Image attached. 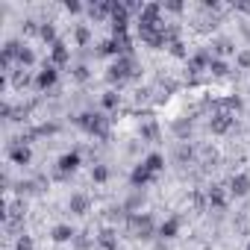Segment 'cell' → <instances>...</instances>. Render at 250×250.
<instances>
[{
  "label": "cell",
  "instance_id": "obj_1",
  "mask_svg": "<svg viewBox=\"0 0 250 250\" xmlns=\"http://www.w3.org/2000/svg\"><path fill=\"white\" fill-rule=\"evenodd\" d=\"M80 127L85 130V133H91V136H106V118L103 115H91V112H85V115H80Z\"/></svg>",
  "mask_w": 250,
  "mask_h": 250
},
{
  "label": "cell",
  "instance_id": "obj_12",
  "mask_svg": "<svg viewBox=\"0 0 250 250\" xmlns=\"http://www.w3.org/2000/svg\"><path fill=\"white\" fill-rule=\"evenodd\" d=\"M145 165H147V168H150L153 174H159V171L165 168V159H162V153H150V156L145 159Z\"/></svg>",
  "mask_w": 250,
  "mask_h": 250
},
{
  "label": "cell",
  "instance_id": "obj_7",
  "mask_svg": "<svg viewBox=\"0 0 250 250\" xmlns=\"http://www.w3.org/2000/svg\"><path fill=\"white\" fill-rule=\"evenodd\" d=\"M9 159H12L15 165H27V162L33 159V153H30L27 145H15V147H9Z\"/></svg>",
  "mask_w": 250,
  "mask_h": 250
},
{
  "label": "cell",
  "instance_id": "obj_14",
  "mask_svg": "<svg viewBox=\"0 0 250 250\" xmlns=\"http://www.w3.org/2000/svg\"><path fill=\"white\" fill-rule=\"evenodd\" d=\"M209 203H212V206H224V203H227V200H224V191H221V186L209 188Z\"/></svg>",
  "mask_w": 250,
  "mask_h": 250
},
{
  "label": "cell",
  "instance_id": "obj_18",
  "mask_svg": "<svg viewBox=\"0 0 250 250\" xmlns=\"http://www.w3.org/2000/svg\"><path fill=\"white\" fill-rule=\"evenodd\" d=\"M209 71H212V74H227V62L212 59V62H209Z\"/></svg>",
  "mask_w": 250,
  "mask_h": 250
},
{
  "label": "cell",
  "instance_id": "obj_23",
  "mask_svg": "<svg viewBox=\"0 0 250 250\" xmlns=\"http://www.w3.org/2000/svg\"><path fill=\"white\" fill-rule=\"evenodd\" d=\"M77 42H80V44H85V42H88V30H85V27H80V30H77Z\"/></svg>",
  "mask_w": 250,
  "mask_h": 250
},
{
  "label": "cell",
  "instance_id": "obj_17",
  "mask_svg": "<svg viewBox=\"0 0 250 250\" xmlns=\"http://www.w3.org/2000/svg\"><path fill=\"white\" fill-rule=\"evenodd\" d=\"M18 62H21V65H33V62H36V56H33V50H27V47H21V50H18Z\"/></svg>",
  "mask_w": 250,
  "mask_h": 250
},
{
  "label": "cell",
  "instance_id": "obj_3",
  "mask_svg": "<svg viewBox=\"0 0 250 250\" xmlns=\"http://www.w3.org/2000/svg\"><path fill=\"white\" fill-rule=\"evenodd\" d=\"M150 180H156V174H153L145 162H142V165H136V168H133V174H130V183H133L136 188H145Z\"/></svg>",
  "mask_w": 250,
  "mask_h": 250
},
{
  "label": "cell",
  "instance_id": "obj_2",
  "mask_svg": "<svg viewBox=\"0 0 250 250\" xmlns=\"http://www.w3.org/2000/svg\"><path fill=\"white\" fill-rule=\"evenodd\" d=\"M133 68H136L133 56H118L109 68V80H127V77H133Z\"/></svg>",
  "mask_w": 250,
  "mask_h": 250
},
{
  "label": "cell",
  "instance_id": "obj_13",
  "mask_svg": "<svg viewBox=\"0 0 250 250\" xmlns=\"http://www.w3.org/2000/svg\"><path fill=\"white\" fill-rule=\"evenodd\" d=\"M85 209H88V197H85V194H74V197H71V212L83 215Z\"/></svg>",
  "mask_w": 250,
  "mask_h": 250
},
{
  "label": "cell",
  "instance_id": "obj_19",
  "mask_svg": "<svg viewBox=\"0 0 250 250\" xmlns=\"http://www.w3.org/2000/svg\"><path fill=\"white\" fill-rule=\"evenodd\" d=\"M103 106H106V109H115V106H118V94H115V91H106V94H103Z\"/></svg>",
  "mask_w": 250,
  "mask_h": 250
},
{
  "label": "cell",
  "instance_id": "obj_20",
  "mask_svg": "<svg viewBox=\"0 0 250 250\" xmlns=\"http://www.w3.org/2000/svg\"><path fill=\"white\" fill-rule=\"evenodd\" d=\"M91 177H94V180H97V183H103V180H106V177H109V171H106V168H103V165H97V168H94V171H91Z\"/></svg>",
  "mask_w": 250,
  "mask_h": 250
},
{
  "label": "cell",
  "instance_id": "obj_15",
  "mask_svg": "<svg viewBox=\"0 0 250 250\" xmlns=\"http://www.w3.org/2000/svg\"><path fill=\"white\" fill-rule=\"evenodd\" d=\"M227 127H229V115H218V118L212 121V130H215V133H224Z\"/></svg>",
  "mask_w": 250,
  "mask_h": 250
},
{
  "label": "cell",
  "instance_id": "obj_6",
  "mask_svg": "<svg viewBox=\"0 0 250 250\" xmlns=\"http://www.w3.org/2000/svg\"><path fill=\"white\" fill-rule=\"evenodd\" d=\"M229 191H232L235 197H244V194L250 191V177H247V174H235V177L229 180Z\"/></svg>",
  "mask_w": 250,
  "mask_h": 250
},
{
  "label": "cell",
  "instance_id": "obj_9",
  "mask_svg": "<svg viewBox=\"0 0 250 250\" xmlns=\"http://www.w3.org/2000/svg\"><path fill=\"white\" fill-rule=\"evenodd\" d=\"M177 232H180V218H168V221L159 227V235H162V238H174Z\"/></svg>",
  "mask_w": 250,
  "mask_h": 250
},
{
  "label": "cell",
  "instance_id": "obj_11",
  "mask_svg": "<svg viewBox=\"0 0 250 250\" xmlns=\"http://www.w3.org/2000/svg\"><path fill=\"white\" fill-rule=\"evenodd\" d=\"M209 62H212L209 53H197V56L188 59V68H191V71H203V68H209Z\"/></svg>",
  "mask_w": 250,
  "mask_h": 250
},
{
  "label": "cell",
  "instance_id": "obj_10",
  "mask_svg": "<svg viewBox=\"0 0 250 250\" xmlns=\"http://www.w3.org/2000/svg\"><path fill=\"white\" fill-rule=\"evenodd\" d=\"M71 238H74V227H68V224L53 227V241H71Z\"/></svg>",
  "mask_w": 250,
  "mask_h": 250
},
{
  "label": "cell",
  "instance_id": "obj_22",
  "mask_svg": "<svg viewBox=\"0 0 250 250\" xmlns=\"http://www.w3.org/2000/svg\"><path fill=\"white\" fill-rule=\"evenodd\" d=\"M65 9H68V12H83V3H77V0H68Z\"/></svg>",
  "mask_w": 250,
  "mask_h": 250
},
{
  "label": "cell",
  "instance_id": "obj_8",
  "mask_svg": "<svg viewBox=\"0 0 250 250\" xmlns=\"http://www.w3.org/2000/svg\"><path fill=\"white\" fill-rule=\"evenodd\" d=\"M50 59H53V65H65V62H68V50H65L62 42L50 44Z\"/></svg>",
  "mask_w": 250,
  "mask_h": 250
},
{
  "label": "cell",
  "instance_id": "obj_4",
  "mask_svg": "<svg viewBox=\"0 0 250 250\" xmlns=\"http://www.w3.org/2000/svg\"><path fill=\"white\" fill-rule=\"evenodd\" d=\"M56 77H59V71H56V65L50 62V65H44L42 71H39V77H36V88H50L53 83H56Z\"/></svg>",
  "mask_w": 250,
  "mask_h": 250
},
{
  "label": "cell",
  "instance_id": "obj_16",
  "mask_svg": "<svg viewBox=\"0 0 250 250\" xmlns=\"http://www.w3.org/2000/svg\"><path fill=\"white\" fill-rule=\"evenodd\" d=\"M39 33H42V39H44V42H50V44H56V42H59V39H56V30H53L50 24H44Z\"/></svg>",
  "mask_w": 250,
  "mask_h": 250
},
{
  "label": "cell",
  "instance_id": "obj_5",
  "mask_svg": "<svg viewBox=\"0 0 250 250\" xmlns=\"http://www.w3.org/2000/svg\"><path fill=\"white\" fill-rule=\"evenodd\" d=\"M77 168H80V153H77V150L59 156V174H62V177H65V174H74Z\"/></svg>",
  "mask_w": 250,
  "mask_h": 250
},
{
  "label": "cell",
  "instance_id": "obj_24",
  "mask_svg": "<svg viewBox=\"0 0 250 250\" xmlns=\"http://www.w3.org/2000/svg\"><path fill=\"white\" fill-rule=\"evenodd\" d=\"M247 250H250V244H247Z\"/></svg>",
  "mask_w": 250,
  "mask_h": 250
},
{
  "label": "cell",
  "instance_id": "obj_21",
  "mask_svg": "<svg viewBox=\"0 0 250 250\" xmlns=\"http://www.w3.org/2000/svg\"><path fill=\"white\" fill-rule=\"evenodd\" d=\"M235 62H238L241 68H250V50H241V53L235 56Z\"/></svg>",
  "mask_w": 250,
  "mask_h": 250
}]
</instances>
